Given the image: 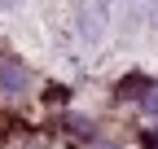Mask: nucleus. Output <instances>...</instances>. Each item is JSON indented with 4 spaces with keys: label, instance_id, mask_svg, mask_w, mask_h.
<instances>
[{
    "label": "nucleus",
    "instance_id": "nucleus-1",
    "mask_svg": "<svg viewBox=\"0 0 158 149\" xmlns=\"http://www.w3.org/2000/svg\"><path fill=\"white\" fill-rule=\"evenodd\" d=\"M106 18H110V0H75V26L84 40H101L106 35Z\"/></svg>",
    "mask_w": 158,
    "mask_h": 149
},
{
    "label": "nucleus",
    "instance_id": "nucleus-2",
    "mask_svg": "<svg viewBox=\"0 0 158 149\" xmlns=\"http://www.w3.org/2000/svg\"><path fill=\"white\" fill-rule=\"evenodd\" d=\"M0 88H9V92L27 88V66L18 57H9V53H0Z\"/></svg>",
    "mask_w": 158,
    "mask_h": 149
},
{
    "label": "nucleus",
    "instance_id": "nucleus-3",
    "mask_svg": "<svg viewBox=\"0 0 158 149\" xmlns=\"http://www.w3.org/2000/svg\"><path fill=\"white\" fill-rule=\"evenodd\" d=\"M145 88H149V79H141V74H127L123 88H118V97H141Z\"/></svg>",
    "mask_w": 158,
    "mask_h": 149
},
{
    "label": "nucleus",
    "instance_id": "nucleus-4",
    "mask_svg": "<svg viewBox=\"0 0 158 149\" xmlns=\"http://www.w3.org/2000/svg\"><path fill=\"white\" fill-rule=\"evenodd\" d=\"M141 105H145V114H158V83H149L141 92Z\"/></svg>",
    "mask_w": 158,
    "mask_h": 149
},
{
    "label": "nucleus",
    "instance_id": "nucleus-5",
    "mask_svg": "<svg viewBox=\"0 0 158 149\" xmlns=\"http://www.w3.org/2000/svg\"><path fill=\"white\" fill-rule=\"evenodd\" d=\"M149 22H154V26H158V0H154V18H149Z\"/></svg>",
    "mask_w": 158,
    "mask_h": 149
}]
</instances>
